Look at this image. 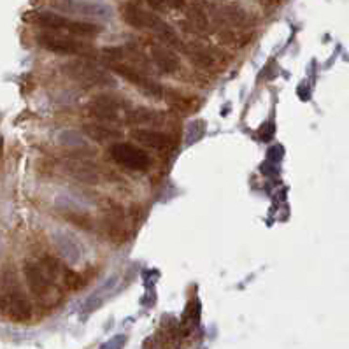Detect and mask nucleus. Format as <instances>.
I'll use <instances>...</instances> for the list:
<instances>
[{
	"label": "nucleus",
	"instance_id": "f257e3e1",
	"mask_svg": "<svg viewBox=\"0 0 349 349\" xmlns=\"http://www.w3.org/2000/svg\"><path fill=\"white\" fill-rule=\"evenodd\" d=\"M121 18L127 25L134 26L137 30H151L158 37H162L163 40L174 44V46L181 44V40H179V37L175 35L174 28L171 25H167L162 18L156 16L155 13L144 11L142 7L132 4V2H127V4L121 5Z\"/></svg>",
	"mask_w": 349,
	"mask_h": 349
},
{
	"label": "nucleus",
	"instance_id": "f03ea898",
	"mask_svg": "<svg viewBox=\"0 0 349 349\" xmlns=\"http://www.w3.org/2000/svg\"><path fill=\"white\" fill-rule=\"evenodd\" d=\"M25 21H34L39 26L49 28V30H65L70 35H79V37H97L102 34L100 25L90 21H76L61 14L51 13V11H39V13H26Z\"/></svg>",
	"mask_w": 349,
	"mask_h": 349
},
{
	"label": "nucleus",
	"instance_id": "7ed1b4c3",
	"mask_svg": "<svg viewBox=\"0 0 349 349\" xmlns=\"http://www.w3.org/2000/svg\"><path fill=\"white\" fill-rule=\"evenodd\" d=\"M2 283H4L2 284L4 286V300L0 306L7 307L14 321H28L32 318V304L26 298V293L23 291L16 272L11 267L5 269Z\"/></svg>",
	"mask_w": 349,
	"mask_h": 349
},
{
	"label": "nucleus",
	"instance_id": "20e7f679",
	"mask_svg": "<svg viewBox=\"0 0 349 349\" xmlns=\"http://www.w3.org/2000/svg\"><path fill=\"white\" fill-rule=\"evenodd\" d=\"M63 74L69 76L72 81L79 83L84 88L93 86H116L114 78L105 72L102 67L93 63L92 58H84V60H70L65 65L61 67Z\"/></svg>",
	"mask_w": 349,
	"mask_h": 349
},
{
	"label": "nucleus",
	"instance_id": "39448f33",
	"mask_svg": "<svg viewBox=\"0 0 349 349\" xmlns=\"http://www.w3.org/2000/svg\"><path fill=\"white\" fill-rule=\"evenodd\" d=\"M37 44L40 48L48 49L55 55H67V57H83L95 58L97 51L92 44L70 37V35H57L51 32L37 34Z\"/></svg>",
	"mask_w": 349,
	"mask_h": 349
},
{
	"label": "nucleus",
	"instance_id": "423d86ee",
	"mask_svg": "<svg viewBox=\"0 0 349 349\" xmlns=\"http://www.w3.org/2000/svg\"><path fill=\"white\" fill-rule=\"evenodd\" d=\"M107 156L114 163L137 172H146L151 167V162H153L146 149L139 148V146L128 144V142H116V144H113L107 149Z\"/></svg>",
	"mask_w": 349,
	"mask_h": 349
},
{
	"label": "nucleus",
	"instance_id": "0eeeda50",
	"mask_svg": "<svg viewBox=\"0 0 349 349\" xmlns=\"http://www.w3.org/2000/svg\"><path fill=\"white\" fill-rule=\"evenodd\" d=\"M90 116H93L98 121H107V123H118L121 119L123 111H128V104L121 98L114 95H97L92 98V102L86 105Z\"/></svg>",
	"mask_w": 349,
	"mask_h": 349
},
{
	"label": "nucleus",
	"instance_id": "6e6552de",
	"mask_svg": "<svg viewBox=\"0 0 349 349\" xmlns=\"http://www.w3.org/2000/svg\"><path fill=\"white\" fill-rule=\"evenodd\" d=\"M111 70H113L114 74L121 76L123 79H127L128 83L136 84L140 92H144L146 95L153 97V98H162L163 97L162 84L153 81L151 78H148V76L140 69H137V67L125 65V63H119L118 61V63H111Z\"/></svg>",
	"mask_w": 349,
	"mask_h": 349
},
{
	"label": "nucleus",
	"instance_id": "1a4fd4ad",
	"mask_svg": "<svg viewBox=\"0 0 349 349\" xmlns=\"http://www.w3.org/2000/svg\"><path fill=\"white\" fill-rule=\"evenodd\" d=\"M23 272H25L26 284H28L34 297H37L40 302L53 297V293H55L53 279H49V275L44 272L42 267L34 262H26L25 267H23Z\"/></svg>",
	"mask_w": 349,
	"mask_h": 349
},
{
	"label": "nucleus",
	"instance_id": "9d476101",
	"mask_svg": "<svg viewBox=\"0 0 349 349\" xmlns=\"http://www.w3.org/2000/svg\"><path fill=\"white\" fill-rule=\"evenodd\" d=\"M53 5H55V9L61 11V13L79 14V16L104 18V19L113 16V9L105 4H98V2H84V0H57Z\"/></svg>",
	"mask_w": 349,
	"mask_h": 349
},
{
	"label": "nucleus",
	"instance_id": "9b49d317",
	"mask_svg": "<svg viewBox=\"0 0 349 349\" xmlns=\"http://www.w3.org/2000/svg\"><path fill=\"white\" fill-rule=\"evenodd\" d=\"M149 55H151V60L156 65V69L163 74H174L181 69V60H179L177 53L169 48V46L156 42L151 44L149 46Z\"/></svg>",
	"mask_w": 349,
	"mask_h": 349
},
{
	"label": "nucleus",
	"instance_id": "f8f14e48",
	"mask_svg": "<svg viewBox=\"0 0 349 349\" xmlns=\"http://www.w3.org/2000/svg\"><path fill=\"white\" fill-rule=\"evenodd\" d=\"M130 136L136 142H140L146 148L156 149V151H165V149L172 148V144H174V139L169 134H165V132L136 128V130L130 132Z\"/></svg>",
	"mask_w": 349,
	"mask_h": 349
},
{
	"label": "nucleus",
	"instance_id": "ddd939ff",
	"mask_svg": "<svg viewBox=\"0 0 349 349\" xmlns=\"http://www.w3.org/2000/svg\"><path fill=\"white\" fill-rule=\"evenodd\" d=\"M83 134L90 139L97 140V142H114V140L121 139V132L116 128H109L105 125H92L88 123L83 127Z\"/></svg>",
	"mask_w": 349,
	"mask_h": 349
},
{
	"label": "nucleus",
	"instance_id": "4468645a",
	"mask_svg": "<svg viewBox=\"0 0 349 349\" xmlns=\"http://www.w3.org/2000/svg\"><path fill=\"white\" fill-rule=\"evenodd\" d=\"M160 116H162V114L153 109H149V107H136V109L127 111L125 121L130 123V125H149V123L158 121Z\"/></svg>",
	"mask_w": 349,
	"mask_h": 349
},
{
	"label": "nucleus",
	"instance_id": "2eb2a0df",
	"mask_svg": "<svg viewBox=\"0 0 349 349\" xmlns=\"http://www.w3.org/2000/svg\"><path fill=\"white\" fill-rule=\"evenodd\" d=\"M61 281H63L67 288L72 290V291H79V290H83L84 286H86L84 275L72 271V269H67V267H65V271H63V274H61Z\"/></svg>",
	"mask_w": 349,
	"mask_h": 349
},
{
	"label": "nucleus",
	"instance_id": "dca6fc26",
	"mask_svg": "<svg viewBox=\"0 0 349 349\" xmlns=\"http://www.w3.org/2000/svg\"><path fill=\"white\" fill-rule=\"evenodd\" d=\"M188 21L192 23L193 28L198 32H205L209 28V19H207L204 11L200 7H196V5L190 7V11H188Z\"/></svg>",
	"mask_w": 349,
	"mask_h": 349
},
{
	"label": "nucleus",
	"instance_id": "f3484780",
	"mask_svg": "<svg viewBox=\"0 0 349 349\" xmlns=\"http://www.w3.org/2000/svg\"><path fill=\"white\" fill-rule=\"evenodd\" d=\"M44 269V272L49 275V279H58V277H61V274H63V271H65V267L61 265V262L58 260V258L55 256H44L42 258V265H40Z\"/></svg>",
	"mask_w": 349,
	"mask_h": 349
},
{
	"label": "nucleus",
	"instance_id": "a211bd4d",
	"mask_svg": "<svg viewBox=\"0 0 349 349\" xmlns=\"http://www.w3.org/2000/svg\"><path fill=\"white\" fill-rule=\"evenodd\" d=\"M63 216L69 219L70 223H74L76 227L83 228V230H92V219L88 218L84 213H79V211H63Z\"/></svg>",
	"mask_w": 349,
	"mask_h": 349
},
{
	"label": "nucleus",
	"instance_id": "6ab92c4d",
	"mask_svg": "<svg viewBox=\"0 0 349 349\" xmlns=\"http://www.w3.org/2000/svg\"><path fill=\"white\" fill-rule=\"evenodd\" d=\"M148 5L153 9V11H156V13H163L167 9L165 0H148Z\"/></svg>",
	"mask_w": 349,
	"mask_h": 349
},
{
	"label": "nucleus",
	"instance_id": "aec40b11",
	"mask_svg": "<svg viewBox=\"0 0 349 349\" xmlns=\"http://www.w3.org/2000/svg\"><path fill=\"white\" fill-rule=\"evenodd\" d=\"M167 7L171 9H183L184 4H186V0H165Z\"/></svg>",
	"mask_w": 349,
	"mask_h": 349
},
{
	"label": "nucleus",
	"instance_id": "412c9836",
	"mask_svg": "<svg viewBox=\"0 0 349 349\" xmlns=\"http://www.w3.org/2000/svg\"><path fill=\"white\" fill-rule=\"evenodd\" d=\"M262 2H263V4H271L272 0H262Z\"/></svg>",
	"mask_w": 349,
	"mask_h": 349
}]
</instances>
